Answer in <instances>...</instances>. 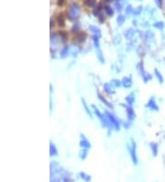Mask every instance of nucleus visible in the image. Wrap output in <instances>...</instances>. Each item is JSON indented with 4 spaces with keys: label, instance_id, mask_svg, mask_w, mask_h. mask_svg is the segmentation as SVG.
I'll return each instance as SVG.
<instances>
[{
    "label": "nucleus",
    "instance_id": "obj_19",
    "mask_svg": "<svg viewBox=\"0 0 165 182\" xmlns=\"http://www.w3.org/2000/svg\"><path fill=\"white\" fill-rule=\"evenodd\" d=\"M104 9H105V14L107 15L108 17H112L115 13V10L110 5H105L104 6Z\"/></svg>",
    "mask_w": 165,
    "mask_h": 182
},
{
    "label": "nucleus",
    "instance_id": "obj_22",
    "mask_svg": "<svg viewBox=\"0 0 165 182\" xmlns=\"http://www.w3.org/2000/svg\"><path fill=\"white\" fill-rule=\"evenodd\" d=\"M50 156H56L58 155V150L52 143H50Z\"/></svg>",
    "mask_w": 165,
    "mask_h": 182
},
{
    "label": "nucleus",
    "instance_id": "obj_15",
    "mask_svg": "<svg viewBox=\"0 0 165 182\" xmlns=\"http://www.w3.org/2000/svg\"><path fill=\"white\" fill-rule=\"evenodd\" d=\"M125 99H126V101L128 106H131V105L134 103V101H135V94H134V92L129 93V94L125 98Z\"/></svg>",
    "mask_w": 165,
    "mask_h": 182
},
{
    "label": "nucleus",
    "instance_id": "obj_33",
    "mask_svg": "<svg viewBox=\"0 0 165 182\" xmlns=\"http://www.w3.org/2000/svg\"><path fill=\"white\" fill-rule=\"evenodd\" d=\"M87 154H88V150H86V149H82L81 150V152L79 153L80 158L82 159V160H85V159L86 158Z\"/></svg>",
    "mask_w": 165,
    "mask_h": 182
},
{
    "label": "nucleus",
    "instance_id": "obj_7",
    "mask_svg": "<svg viewBox=\"0 0 165 182\" xmlns=\"http://www.w3.org/2000/svg\"><path fill=\"white\" fill-rule=\"evenodd\" d=\"M146 107L150 108L151 111H159V107L158 105H157V103H156L155 99H154L153 97L150 98V99H149V101H148V103L146 104Z\"/></svg>",
    "mask_w": 165,
    "mask_h": 182
},
{
    "label": "nucleus",
    "instance_id": "obj_41",
    "mask_svg": "<svg viewBox=\"0 0 165 182\" xmlns=\"http://www.w3.org/2000/svg\"><path fill=\"white\" fill-rule=\"evenodd\" d=\"M124 127H125L126 129H128V128L130 127V122H125V123H124Z\"/></svg>",
    "mask_w": 165,
    "mask_h": 182
},
{
    "label": "nucleus",
    "instance_id": "obj_18",
    "mask_svg": "<svg viewBox=\"0 0 165 182\" xmlns=\"http://www.w3.org/2000/svg\"><path fill=\"white\" fill-rule=\"evenodd\" d=\"M56 21H57L58 25L60 27H64L65 26V17L63 16V14H59L56 18Z\"/></svg>",
    "mask_w": 165,
    "mask_h": 182
},
{
    "label": "nucleus",
    "instance_id": "obj_23",
    "mask_svg": "<svg viewBox=\"0 0 165 182\" xmlns=\"http://www.w3.org/2000/svg\"><path fill=\"white\" fill-rule=\"evenodd\" d=\"M80 29H81V23L80 22H75V23L73 24V26L72 27V32L73 33H75V34H78L80 31Z\"/></svg>",
    "mask_w": 165,
    "mask_h": 182
},
{
    "label": "nucleus",
    "instance_id": "obj_44",
    "mask_svg": "<svg viewBox=\"0 0 165 182\" xmlns=\"http://www.w3.org/2000/svg\"><path fill=\"white\" fill-rule=\"evenodd\" d=\"M133 25L137 26V21H136V20H133Z\"/></svg>",
    "mask_w": 165,
    "mask_h": 182
},
{
    "label": "nucleus",
    "instance_id": "obj_38",
    "mask_svg": "<svg viewBox=\"0 0 165 182\" xmlns=\"http://www.w3.org/2000/svg\"><path fill=\"white\" fill-rule=\"evenodd\" d=\"M142 78H143V81H144L145 83H147V82H148L149 80H151V79H152V76H151L149 73H147V74L145 75V76H143Z\"/></svg>",
    "mask_w": 165,
    "mask_h": 182
},
{
    "label": "nucleus",
    "instance_id": "obj_16",
    "mask_svg": "<svg viewBox=\"0 0 165 182\" xmlns=\"http://www.w3.org/2000/svg\"><path fill=\"white\" fill-rule=\"evenodd\" d=\"M137 70H138L139 74H140V76H141V77H143V76L147 74V72L145 71V69H144V66H143V62H140L139 64H138Z\"/></svg>",
    "mask_w": 165,
    "mask_h": 182
},
{
    "label": "nucleus",
    "instance_id": "obj_21",
    "mask_svg": "<svg viewBox=\"0 0 165 182\" xmlns=\"http://www.w3.org/2000/svg\"><path fill=\"white\" fill-rule=\"evenodd\" d=\"M85 39H86V34H85V32L81 31V32H79L78 34H76V41H77L79 43L84 42L85 41Z\"/></svg>",
    "mask_w": 165,
    "mask_h": 182
},
{
    "label": "nucleus",
    "instance_id": "obj_29",
    "mask_svg": "<svg viewBox=\"0 0 165 182\" xmlns=\"http://www.w3.org/2000/svg\"><path fill=\"white\" fill-rule=\"evenodd\" d=\"M114 7H115V8L117 10V11L120 12V11L123 10V3H122L121 1H115Z\"/></svg>",
    "mask_w": 165,
    "mask_h": 182
},
{
    "label": "nucleus",
    "instance_id": "obj_35",
    "mask_svg": "<svg viewBox=\"0 0 165 182\" xmlns=\"http://www.w3.org/2000/svg\"><path fill=\"white\" fill-rule=\"evenodd\" d=\"M85 4L86 6H88V7H94L96 6V2L95 1H94V0H86L85 2Z\"/></svg>",
    "mask_w": 165,
    "mask_h": 182
},
{
    "label": "nucleus",
    "instance_id": "obj_12",
    "mask_svg": "<svg viewBox=\"0 0 165 182\" xmlns=\"http://www.w3.org/2000/svg\"><path fill=\"white\" fill-rule=\"evenodd\" d=\"M58 35H59L58 33H51L50 34V45H51V48H52V46L53 47L56 46L58 42H59L60 37Z\"/></svg>",
    "mask_w": 165,
    "mask_h": 182
},
{
    "label": "nucleus",
    "instance_id": "obj_31",
    "mask_svg": "<svg viewBox=\"0 0 165 182\" xmlns=\"http://www.w3.org/2000/svg\"><path fill=\"white\" fill-rule=\"evenodd\" d=\"M111 85L114 86L115 88H119V87H121L122 86V82L121 80H119V79H112L111 80Z\"/></svg>",
    "mask_w": 165,
    "mask_h": 182
},
{
    "label": "nucleus",
    "instance_id": "obj_34",
    "mask_svg": "<svg viewBox=\"0 0 165 182\" xmlns=\"http://www.w3.org/2000/svg\"><path fill=\"white\" fill-rule=\"evenodd\" d=\"M153 26L156 29H158V30H163V28H164V23H163L162 21H157V22H155V23L153 24Z\"/></svg>",
    "mask_w": 165,
    "mask_h": 182
},
{
    "label": "nucleus",
    "instance_id": "obj_28",
    "mask_svg": "<svg viewBox=\"0 0 165 182\" xmlns=\"http://www.w3.org/2000/svg\"><path fill=\"white\" fill-rule=\"evenodd\" d=\"M154 75H155V76L157 77V79L159 80L160 84H162L163 81H164V79H163V76H161V74H160V71H159L158 69H154Z\"/></svg>",
    "mask_w": 165,
    "mask_h": 182
},
{
    "label": "nucleus",
    "instance_id": "obj_20",
    "mask_svg": "<svg viewBox=\"0 0 165 182\" xmlns=\"http://www.w3.org/2000/svg\"><path fill=\"white\" fill-rule=\"evenodd\" d=\"M134 33H135V30H133L132 28H128V30H125V32H124V36L126 37V39L130 40L131 38L133 37Z\"/></svg>",
    "mask_w": 165,
    "mask_h": 182
},
{
    "label": "nucleus",
    "instance_id": "obj_42",
    "mask_svg": "<svg viewBox=\"0 0 165 182\" xmlns=\"http://www.w3.org/2000/svg\"><path fill=\"white\" fill-rule=\"evenodd\" d=\"M57 3H58V5H59V6H62L64 4V1H63V0H59Z\"/></svg>",
    "mask_w": 165,
    "mask_h": 182
},
{
    "label": "nucleus",
    "instance_id": "obj_8",
    "mask_svg": "<svg viewBox=\"0 0 165 182\" xmlns=\"http://www.w3.org/2000/svg\"><path fill=\"white\" fill-rule=\"evenodd\" d=\"M103 8H104L103 4H102V3H98V4L94 7V9H93V15H94V17H97V18H98V17L102 14Z\"/></svg>",
    "mask_w": 165,
    "mask_h": 182
},
{
    "label": "nucleus",
    "instance_id": "obj_4",
    "mask_svg": "<svg viewBox=\"0 0 165 182\" xmlns=\"http://www.w3.org/2000/svg\"><path fill=\"white\" fill-rule=\"evenodd\" d=\"M104 114L106 116L108 120H109V122H111V124L114 126V129L116 130V131H119V130H120V123H119L118 120H117V118L115 117L112 113L108 111H105V113H104Z\"/></svg>",
    "mask_w": 165,
    "mask_h": 182
},
{
    "label": "nucleus",
    "instance_id": "obj_13",
    "mask_svg": "<svg viewBox=\"0 0 165 182\" xmlns=\"http://www.w3.org/2000/svg\"><path fill=\"white\" fill-rule=\"evenodd\" d=\"M104 90L107 93L108 95H112L115 94V89L113 88V86L109 83H105L104 84Z\"/></svg>",
    "mask_w": 165,
    "mask_h": 182
},
{
    "label": "nucleus",
    "instance_id": "obj_27",
    "mask_svg": "<svg viewBox=\"0 0 165 182\" xmlns=\"http://www.w3.org/2000/svg\"><path fill=\"white\" fill-rule=\"evenodd\" d=\"M125 20H126V17L124 16V15L120 14L117 16V23L118 26H122L124 23H125Z\"/></svg>",
    "mask_w": 165,
    "mask_h": 182
},
{
    "label": "nucleus",
    "instance_id": "obj_36",
    "mask_svg": "<svg viewBox=\"0 0 165 182\" xmlns=\"http://www.w3.org/2000/svg\"><path fill=\"white\" fill-rule=\"evenodd\" d=\"M141 11H142V6H139V7H137L136 8H134V10H133V15L138 16V15L140 14Z\"/></svg>",
    "mask_w": 165,
    "mask_h": 182
},
{
    "label": "nucleus",
    "instance_id": "obj_25",
    "mask_svg": "<svg viewBox=\"0 0 165 182\" xmlns=\"http://www.w3.org/2000/svg\"><path fill=\"white\" fill-rule=\"evenodd\" d=\"M79 177L82 178V180H85V182H90L92 180V177L90 175H87L85 172H80L79 173Z\"/></svg>",
    "mask_w": 165,
    "mask_h": 182
},
{
    "label": "nucleus",
    "instance_id": "obj_6",
    "mask_svg": "<svg viewBox=\"0 0 165 182\" xmlns=\"http://www.w3.org/2000/svg\"><path fill=\"white\" fill-rule=\"evenodd\" d=\"M79 144H80L82 149L89 150L90 148H91V143H90V142L88 141V139L85 137V134H80V143H79Z\"/></svg>",
    "mask_w": 165,
    "mask_h": 182
},
{
    "label": "nucleus",
    "instance_id": "obj_9",
    "mask_svg": "<svg viewBox=\"0 0 165 182\" xmlns=\"http://www.w3.org/2000/svg\"><path fill=\"white\" fill-rule=\"evenodd\" d=\"M122 86L124 88H130L132 86V77L130 76H124L121 80Z\"/></svg>",
    "mask_w": 165,
    "mask_h": 182
},
{
    "label": "nucleus",
    "instance_id": "obj_39",
    "mask_svg": "<svg viewBox=\"0 0 165 182\" xmlns=\"http://www.w3.org/2000/svg\"><path fill=\"white\" fill-rule=\"evenodd\" d=\"M98 19V21H99V23L100 24H103L104 22H105V16L104 14H101L100 16L97 18Z\"/></svg>",
    "mask_w": 165,
    "mask_h": 182
},
{
    "label": "nucleus",
    "instance_id": "obj_1",
    "mask_svg": "<svg viewBox=\"0 0 165 182\" xmlns=\"http://www.w3.org/2000/svg\"><path fill=\"white\" fill-rule=\"evenodd\" d=\"M92 108H93V111H94V113L95 114L96 116H97V118L99 119V120H100L102 126H103L104 128H107L109 131H111V130L114 128V126H113V125L111 124V122L108 120V119L106 118V116H105V114H102V113L99 111L98 108H96L95 105H92Z\"/></svg>",
    "mask_w": 165,
    "mask_h": 182
},
{
    "label": "nucleus",
    "instance_id": "obj_3",
    "mask_svg": "<svg viewBox=\"0 0 165 182\" xmlns=\"http://www.w3.org/2000/svg\"><path fill=\"white\" fill-rule=\"evenodd\" d=\"M127 147H128V152H129V154H130L131 160H132L133 164L137 166L138 165V156H137V143L134 141V139L131 138L130 139V143H128L127 144Z\"/></svg>",
    "mask_w": 165,
    "mask_h": 182
},
{
    "label": "nucleus",
    "instance_id": "obj_10",
    "mask_svg": "<svg viewBox=\"0 0 165 182\" xmlns=\"http://www.w3.org/2000/svg\"><path fill=\"white\" fill-rule=\"evenodd\" d=\"M70 53H71V51H70V46H68V45H64L63 47L62 48V50H61V52H60V56H61V58H66L67 56L70 54Z\"/></svg>",
    "mask_w": 165,
    "mask_h": 182
},
{
    "label": "nucleus",
    "instance_id": "obj_43",
    "mask_svg": "<svg viewBox=\"0 0 165 182\" xmlns=\"http://www.w3.org/2000/svg\"><path fill=\"white\" fill-rule=\"evenodd\" d=\"M54 22H55V21L53 20L52 19H50V29L52 28V26H54Z\"/></svg>",
    "mask_w": 165,
    "mask_h": 182
},
{
    "label": "nucleus",
    "instance_id": "obj_40",
    "mask_svg": "<svg viewBox=\"0 0 165 182\" xmlns=\"http://www.w3.org/2000/svg\"><path fill=\"white\" fill-rule=\"evenodd\" d=\"M155 4H156L157 6H158L159 7H161V6H162L163 2H162V1H160V0H156V1H155Z\"/></svg>",
    "mask_w": 165,
    "mask_h": 182
},
{
    "label": "nucleus",
    "instance_id": "obj_37",
    "mask_svg": "<svg viewBox=\"0 0 165 182\" xmlns=\"http://www.w3.org/2000/svg\"><path fill=\"white\" fill-rule=\"evenodd\" d=\"M133 10H134V8L132 7V6L131 5H128L126 7V10H125V12H126L127 15H130L131 13H133Z\"/></svg>",
    "mask_w": 165,
    "mask_h": 182
},
{
    "label": "nucleus",
    "instance_id": "obj_14",
    "mask_svg": "<svg viewBox=\"0 0 165 182\" xmlns=\"http://www.w3.org/2000/svg\"><path fill=\"white\" fill-rule=\"evenodd\" d=\"M81 101H82V107H84V108H85V111H86L87 115L89 116L91 119H93V113H92V111H90V108H89V107H88V105H87V103L85 102V99H84V98H82V99H81Z\"/></svg>",
    "mask_w": 165,
    "mask_h": 182
},
{
    "label": "nucleus",
    "instance_id": "obj_5",
    "mask_svg": "<svg viewBox=\"0 0 165 182\" xmlns=\"http://www.w3.org/2000/svg\"><path fill=\"white\" fill-rule=\"evenodd\" d=\"M121 106L126 108V112H127V115H128V120H129V122H132V120H135L136 113H135V111H134V108H133L131 106L125 105V104H123V103H121Z\"/></svg>",
    "mask_w": 165,
    "mask_h": 182
},
{
    "label": "nucleus",
    "instance_id": "obj_11",
    "mask_svg": "<svg viewBox=\"0 0 165 182\" xmlns=\"http://www.w3.org/2000/svg\"><path fill=\"white\" fill-rule=\"evenodd\" d=\"M96 95H97V98H98V99H100V101H102V102H103V103L105 104V106H106V107H108V108H113V106H112V105H111V104H110V102L108 101L107 99H105V98L104 97L103 95L101 94L100 92H99L98 90H97V91H96Z\"/></svg>",
    "mask_w": 165,
    "mask_h": 182
},
{
    "label": "nucleus",
    "instance_id": "obj_30",
    "mask_svg": "<svg viewBox=\"0 0 165 182\" xmlns=\"http://www.w3.org/2000/svg\"><path fill=\"white\" fill-rule=\"evenodd\" d=\"M96 55H97V58H98L99 62H100L101 64H104V63H105V57H104L103 53H102V51H101L100 49H97Z\"/></svg>",
    "mask_w": 165,
    "mask_h": 182
},
{
    "label": "nucleus",
    "instance_id": "obj_26",
    "mask_svg": "<svg viewBox=\"0 0 165 182\" xmlns=\"http://www.w3.org/2000/svg\"><path fill=\"white\" fill-rule=\"evenodd\" d=\"M58 34H59L60 39L62 40V42H66V41L68 40V34H67L66 31L61 30V31H59V32H58Z\"/></svg>",
    "mask_w": 165,
    "mask_h": 182
},
{
    "label": "nucleus",
    "instance_id": "obj_17",
    "mask_svg": "<svg viewBox=\"0 0 165 182\" xmlns=\"http://www.w3.org/2000/svg\"><path fill=\"white\" fill-rule=\"evenodd\" d=\"M89 30H91L92 32L94 33V35H96V36H98L99 38L102 36V33H101V30L98 27H96L94 25H90L89 26Z\"/></svg>",
    "mask_w": 165,
    "mask_h": 182
},
{
    "label": "nucleus",
    "instance_id": "obj_24",
    "mask_svg": "<svg viewBox=\"0 0 165 182\" xmlns=\"http://www.w3.org/2000/svg\"><path fill=\"white\" fill-rule=\"evenodd\" d=\"M149 146H150L151 152H152L153 156H157V154H158V144L156 143H149Z\"/></svg>",
    "mask_w": 165,
    "mask_h": 182
},
{
    "label": "nucleus",
    "instance_id": "obj_2",
    "mask_svg": "<svg viewBox=\"0 0 165 182\" xmlns=\"http://www.w3.org/2000/svg\"><path fill=\"white\" fill-rule=\"evenodd\" d=\"M80 6L77 3L72 2L69 4L68 8V19L70 20H76L80 17Z\"/></svg>",
    "mask_w": 165,
    "mask_h": 182
},
{
    "label": "nucleus",
    "instance_id": "obj_32",
    "mask_svg": "<svg viewBox=\"0 0 165 182\" xmlns=\"http://www.w3.org/2000/svg\"><path fill=\"white\" fill-rule=\"evenodd\" d=\"M93 42H94V46L96 47L97 49L100 48V42H99V37L98 36H96V35H93Z\"/></svg>",
    "mask_w": 165,
    "mask_h": 182
}]
</instances>
